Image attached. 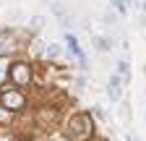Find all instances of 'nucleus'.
Masks as SVG:
<instances>
[{
    "label": "nucleus",
    "instance_id": "f257e3e1",
    "mask_svg": "<svg viewBox=\"0 0 146 141\" xmlns=\"http://www.w3.org/2000/svg\"><path fill=\"white\" fill-rule=\"evenodd\" d=\"M117 78H112L110 81V89H107V94H110V99H120V89H117Z\"/></svg>",
    "mask_w": 146,
    "mask_h": 141
},
{
    "label": "nucleus",
    "instance_id": "f03ea898",
    "mask_svg": "<svg viewBox=\"0 0 146 141\" xmlns=\"http://www.w3.org/2000/svg\"><path fill=\"white\" fill-rule=\"evenodd\" d=\"M44 26V19H42V16H34V19H31V29H42Z\"/></svg>",
    "mask_w": 146,
    "mask_h": 141
},
{
    "label": "nucleus",
    "instance_id": "7ed1b4c3",
    "mask_svg": "<svg viewBox=\"0 0 146 141\" xmlns=\"http://www.w3.org/2000/svg\"><path fill=\"white\" fill-rule=\"evenodd\" d=\"M97 47H99V50H102V52H104V50H110V45H107V39H102V37H99V39H97Z\"/></svg>",
    "mask_w": 146,
    "mask_h": 141
},
{
    "label": "nucleus",
    "instance_id": "20e7f679",
    "mask_svg": "<svg viewBox=\"0 0 146 141\" xmlns=\"http://www.w3.org/2000/svg\"><path fill=\"white\" fill-rule=\"evenodd\" d=\"M58 52H60V47H58V45H50V50H47V55H50V58H55Z\"/></svg>",
    "mask_w": 146,
    "mask_h": 141
},
{
    "label": "nucleus",
    "instance_id": "39448f33",
    "mask_svg": "<svg viewBox=\"0 0 146 141\" xmlns=\"http://www.w3.org/2000/svg\"><path fill=\"white\" fill-rule=\"evenodd\" d=\"M143 19H146V3H143Z\"/></svg>",
    "mask_w": 146,
    "mask_h": 141
},
{
    "label": "nucleus",
    "instance_id": "423d86ee",
    "mask_svg": "<svg viewBox=\"0 0 146 141\" xmlns=\"http://www.w3.org/2000/svg\"><path fill=\"white\" fill-rule=\"evenodd\" d=\"M128 3H133V0H128Z\"/></svg>",
    "mask_w": 146,
    "mask_h": 141
}]
</instances>
